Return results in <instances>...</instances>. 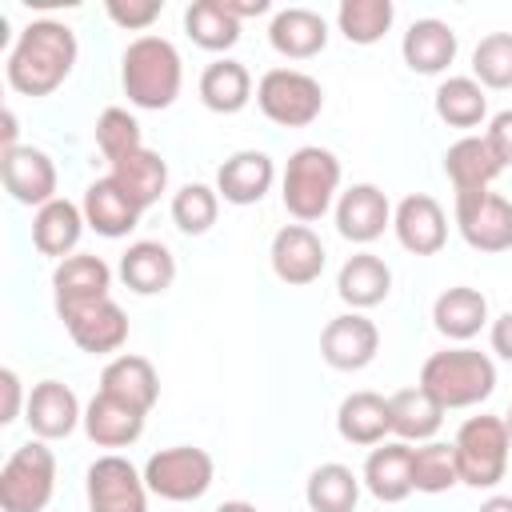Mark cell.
Wrapping results in <instances>:
<instances>
[{"instance_id": "6da1fadb", "label": "cell", "mask_w": 512, "mask_h": 512, "mask_svg": "<svg viewBox=\"0 0 512 512\" xmlns=\"http://www.w3.org/2000/svg\"><path fill=\"white\" fill-rule=\"evenodd\" d=\"M76 64V36L60 20H32L8 52V84L20 96L56 92Z\"/></svg>"}, {"instance_id": "7a4b0ae2", "label": "cell", "mask_w": 512, "mask_h": 512, "mask_svg": "<svg viewBox=\"0 0 512 512\" xmlns=\"http://www.w3.org/2000/svg\"><path fill=\"white\" fill-rule=\"evenodd\" d=\"M120 84L136 108L160 112L180 96L184 64L164 36H136L120 60Z\"/></svg>"}, {"instance_id": "3957f363", "label": "cell", "mask_w": 512, "mask_h": 512, "mask_svg": "<svg viewBox=\"0 0 512 512\" xmlns=\"http://www.w3.org/2000/svg\"><path fill=\"white\" fill-rule=\"evenodd\" d=\"M420 388L448 412V408H472L492 396L496 388V364L476 348H444L432 352L420 368Z\"/></svg>"}, {"instance_id": "277c9868", "label": "cell", "mask_w": 512, "mask_h": 512, "mask_svg": "<svg viewBox=\"0 0 512 512\" xmlns=\"http://www.w3.org/2000/svg\"><path fill=\"white\" fill-rule=\"evenodd\" d=\"M336 188H340V160H336L328 148L304 144V148H296V152L288 156L280 196H284V208H288L300 224L320 220V216L332 208Z\"/></svg>"}, {"instance_id": "5b68a950", "label": "cell", "mask_w": 512, "mask_h": 512, "mask_svg": "<svg viewBox=\"0 0 512 512\" xmlns=\"http://www.w3.org/2000/svg\"><path fill=\"white\" fill-rule=\"evenodd\" d=\"M508 444L512 432L504 416H472L460 424L452 448H456V472L468 488H496L508 472Z\"/></svg>"}, {"instance_id": "8992f818", "label": "cell", "mask_w": 512, "mask_h": 512, "mask_svg": "<svg viewBox=\"0 0 512 512\" xmlns=\"http://www.w3.org/2000/svg\"><path fill=\"white\" fill-rule=\"evenodd\" d=\"M56 492V456L44 440L20 444L0 468V508L4 512H44Z\"/></svg>"}, {"instance_id": "52a82bcc", "label": "cell", "mask_w": 512, "mask_h": 512, "mask_svg": "<svg viewBox=\"0 0 512 512\" xmlns=\"http://www.w3.org/2000/svg\"><path fill=\"white\" fill-rule=\"evenodd\" d=\"M256 104L260 112L280 124V128H304L320 116L324 108V88L316 76L300 68H268L256 84Z\"/></svg>"}, {"instance_id": "ba28073f", "label": "cell", "mask_w": 512, "mask_h": 512, "mask_svg": "<svg viewBox=\"0 0 512 512\" xmlns=\"http://www.w3.org/2000/svg\"><path fill=\"white\" fill-rule=\"evenodd\" d=\"M212 472H216V464H212V456L204 448L176 444V448H160V452L148 456L144 484L160 500L184 504V500H200L212 488Z\"/></svg>"}, {"instance_id": "9c48e42d", "label": "cell", "mask_w": 512, "mask_h": 512, "mask_svg": "<svg viewBox=\"0 0 512 512\" xmlns=\"http://www.w3.org/2000/svg\"><path fill=\"white\" fill-rule=\"evenodd\" d=\"M456 228L476 252L512 248V200L500 192H456Z\"/></svg>"}, {"instance_id": "30bf717a", "label": "cell", "mask_w": 512, "mask_h": 512, "mask_svg": "<svg viewBox=\"0 0 512 512\" xmlns=\"http://www.w3.org/2000/svg\"><path fill=\"white\" fill-rule=\"evenodd\" d=\"M88 512H148V484L124 456H100L88 468Z\"/></svg>"}, {"instance_id": "8fae6325", "label": "cell", "mask_w": 512, "mask_h": 512, "mask_svg": "<svg viewBox=\"0 0 512 512\" xmlns=\"http://www.w3.org/2000/svg\"><path fill=\"white\" fill-rule=\"evenodd\" d=\"M56 316L64 320L72 344L84 348V352H92V356L116 352L128 340V316H124V308L112 296L88 300V304H76V308H60Z\"/></svg>"}, {"instance_id": "7c38bea8", "label": "cell", "mask_w": 512, "mask_h": 512, "mask_svg": "<svg viewBox=\"0 0 512 512\" xmlns=\"http://www.w3.org/2000/svg\"><path fill=\"white\" fill-rule=\"evenodd\" d=\"M376 352H380V332L364 312L332 316L320 332V356L336 372H360L376 360Z\"/></svg>"}, {"instance_id": "4fadbf2b", "label": "cell", "mask_w": 512, "mask_h": 512, "mask_svg": "<svg viewBox=\"0 0 512 512\" xmlns=\"http://www.w3.org/2000/svg\"><path fill=\"white\" fill-rule=\"evenodd\" d=\"M0 176L16 204L44 208L56 200V164L48 152H40L32 144H16V148L0 152Z\"/></svg>"}, {"instance_id": "5bb4252c", "label": "cell", "mask_w": 512, "mask_h": 512, "mask_svg": "<svg viewBox=\"0 0 512 512\" xmlns=\"http://www.w3.org/2000/svg\"><path fill=\"white\" fill-rule=\"evenodd\" d=\"M268 256H272L276 280H284L292 288H304V284L320 280V272H324V244L308 224H284L272 236Z\"/></svg>"}, {"instance_id": "9a60e30c", "label": "cell", "mask_w": 512, "mask_h": 512, "mask_svg": "<svg viewBox=\"0 0 512 512\" xmlns=\"http://www.w3.org/2000/svg\"><path fill=\"white\" fill-rule=\"evenodd\" d=\"M392 228H396V240L412 252V256H436L448 240V220H444V208L424 196V192H412L396 204L392 212Z\"/></svg>"}, {"instance_id": "2e32d148", "label": "cell", "mask_w": 512, "mask_h": 512, "mask_svg": "<svg viewBox=\"0 0 512 512\" xmlns=\"http://www.w3.org/2000/svg\"><path fill=\"white\" fill-rule=\"evenodd\" d=\"M24 420L32 428L36 440H64L80 420V400L68 384L60 380H40L32 392H28V404H24Z\"/></svg>"}, {"instance_id": "e0dca14e", "label": "cell", "mask_w": 512, "mask_h": 512, "mask_svg": "<svg viewBox=\"0 0 512 512\" xmlns=\"http://www.w3.org/2000/svg\"><path fill=\"white\" fill-rule=\"evenodd\" d=\"M388 224H392V204L376 184H352L348 192H340L336 228H340L344 240L372 244L376 236H384Z\"/></svg>"}, {"instance_id": "ac0fdd59", "label": "cell", "mask_w": 512, "mask_h": 512, "mask_svg": "<svg viewBox=\"0 0 512 512\" xmlns=\"http://www.w3.org/2000/svg\"><path fill=\"white\" fill-rule=\"evenodd\" d=\"M272 180H276L272 160H268L264 152H256V148H244V152H232V156L220 164V172H216V192H220L228 204L248 208V204H260V200L268 196Z\"/></svg>"}, {"instance_id": "d6986e66", "label": "cell", "mask_w": 512, "mask_h": 512, "mask_svg": "<svg viewBox=\"0 0 512 512\" xmlns=\"http://www.w3.org/2000/svg\"><path fill=\"white\" fill-rule=\"evenodd\" d=\"M144 416L140 408L108 396V392H96L84 408V432L92 444L100 448H124V444H136L140 432H144Z\"/></svg>"}, {"instance_id": "ffe728a7", "label": "cell", "mask_w": 512, "mask_h": 512, "mask_svg": "<svg viewBox=\"0 0 512 512\" xmlns=\"http://www.w3.org/2000/svg\"><path fill=\"white\" fill-rule=\"evenodd\" d=\"M268 44L288 60H312L328 44V24L312 8H280L268 24Z\"/></svg>"}, {"instance_id": "44dd1931", "label": "cell", "mask_w": 512, "mask_h": 512, "mask_svg": "<svg viewBox=\"0 0 512 512\" xmlns=\"http://www.w3.org/2000/svg\"><path fill=\"white\" fill-rule=\"evenodd\" d=\"M108 284H112V268L100 260V256H68L56 264L52 272V288H56V312L60 308H76V304H88V300H104L108 296Z\"/></svg>"}, {"instance_id": "7402d4cb", "label": "cell", "mask_w": 512, "mask_h": 512, "mask_svg": "<svg viewBox=\"0 0 512 512\" xmlns=\"http://www.w3.org/2000/svg\"><path fill=\"white\" fill-rule=\"evenodd\" d=\"M100 392H108V396H116V400H124V404L148 412V408L156 404V396H160V376H156L152 360L124 352V356H116V360L104 364V372H100Z\"/></svg>"}, {"instance_id": "603a6c76", "label": "cell", "mask_w": 512, "mask_h": 512, "mask_svg": "<svg viewBox=\"0 0 512 512\" xmlns=\"http://www.w3.org/2000/svg\"><path fill=\"white\" fill-rule=\"evenodd\" d=\"M364 488L384 504H400L412 492V448L404 440L372 448L364 460Z\"/></svg>"}, {"instance_id": "cb8c5ba5", "label": "cell", "mask_w": 512, "mask_h": 512, "mask_svg": "<svg viewBox=\"0 0 512 512\" xmlns=\"http://www.w3.org/2000/svg\"><path fill=\"white\" fill-rule=\"evenodd\" d=\"M400 52H404V64L420 76H436L444 72L452 60H456V32L444 24V20H416L404 40H400Z\"/></svg>"}, {"instance_id": "d4e9b609", "label": "cell", "mask_w": 512, "mask_h": 512, "mask_svg": "<svg viewBox=\"0 0 512 512\" xmlns=\"http://www.w3.org/2000/svg\"><path fill=\"white\" fill-rule=\"evenodd\" d=\"M108 180L144 212V208H152V204L160 200V192L168 188V164L160 160V152L136 148L132 156H124V160L112 164Z\"/></svg>"}, {"instance_id": "484cf974", "label": "cell", "mask_w": 512, "mask_h": 512, "mask_svg": "<svg viewBox=\"0 0 512 512\" xmlns=\"http://www.w3.org/2000/svg\"><path fill=\"white\" fill-rule=\"evenodd\" d=\"M84 224L92 228V232H100V236H108V240H120V236H128L132 228H136V220H140V208L104 176V180H92L88 188H84Z\"/></svg>"}, {"instance_id": "4316f807", "label": "cell", "mask_w": 512, "mask_h": 512, "mask_svg": "<svg viewBox=\"0 0 512 512\" xmlns=\"http://www.w3.org/2000/svg\"><path fill=\"white\" fill-rule=\"evenodd\" d=\"M120 280L136 292V296H156L164 288H172L176 280V260L160 240H136L128 244V252L120 256Z\"/></svg>"}, {"instance_id": "83f0119b", "label": "cell", "mask_w": 512, "mask_h": 512, "mask_svg": "<svg viewBox=\"0 0 512 512\" xmlns=\"http://www.w3.org/2000/svg\"><path fill=\"white\" fill-rule=\"evenodd\" d=\"M336 292H340V300L352 304L356 312L376 308V304L392 292V268H388L380 256H372V252H356V256L344 260V268H340V276H336Z\"/></svg>"}, {"instance_id": "f1b7e54d", "label": "cell", "mask_w": 512, "mask_h": 512, "mask_svg": "<svg viewBox=\"0 0 512 512\" xmlns=\"http://www.w3.org/2000/svg\"><path fill=\"white\" fill-rule=\"evenodd\" d=\"M432 324L448 340H472L488 324V300H484V292H476L468 284L444 288L436 296V304H432Z\"/></svg>"}, {"instance_id": "f546056e", "label": "cell", "mask_w": 512, "mask_h": 512, "mask_svg": "<svg viewBox=\"0 0 512 512\" xmlns=\"http://www.w3.org/2000/svg\"><path fill=\"white\" fill-rule=\"evenodd\" d=\"M336 432L348 444H380L392 432V408L380 392H352L336 408Z\"/></svg>"}, {"instance_id": "4dcf8cb0", "label": "cell", "mask_w": 512, "mask_h": 512, "mask_svg": "<svg viewBox=\"0 0 512 512\" xmlns=\"http://www.w3.org/2000/svg\"><path fill=\"white\" fill-rule=\"evenodd\" d=\"M444 172H448L456 192H480L504 172V164L496 160V152L488 148L484 136H460L444 152Z\"/></svg>"}, {"instance_id": "1f68e13d", "label": "cell", "mask_w": 512, "mask_h": 512, "mask_svg": "<svg viewBox=\"0 0 512 512\" xmlns=\"http://www.w3.org/2000/svg\"><path fill=\"white\" fill-rule=\"evenodd\" d=\"M80 232H84V208H76L72 200L56 196L52 204L36 208V216H32V244L44 256L68 260V252L80 244Z\"/></svg>"}, {"instance_id": "d6a6232c", "label": "cell", "mask_w": 512, "mask_h": 512, "mask_svg": "<svg viewBox=\"0 0 512 512\" xmlns=\"http://www.w3.org/2000/svg\"><path fill=\"white\" fill-rule=\"evenodd\" d=\"M200 100L204 108L220 112V116H232L240 112L248 100H252V76L240 60H212L204 72H200Z\"/></svg>"}, {"instance_id": "836d02e7", "label": "cell", "mask_w": 512, "mask_h": 512, "mask_svg": "<svg viewBox=\"0 0 512 512\" xmlns=\"http://www.w3.org/2000/svg\"><path fill=\"white\" fill-rule=\"evenodd\" d=\"M388 408H392V432L408 444V440H432L436 432H440V424H444V408L416 384V388H404V392H396L392 400H388Z\"/></svg>"}, {"instance_id": "e575fe53", "label": "cell", "mask_w": 512, "mask_h": 512, "mask_svg": "<svg viewBox=\"0 0 512 512\" xmlns=\"http://www.w3.org/2000/svg\"><path fill=\"white\" fill-rule=\"evenodd\" d=\"M304 500H308L312 512H356L360 480H356V472L344 468V464H320V468L308 476Z\"/></svg>"}, {"instance_id": "d590c367", "label": "cell", "mask_w": 512, "mask_h": 512, "mask_svg": "<svg viewBox=\"0 0 512 512\" xmlns=\"http://www.w3.org/2000/svg\"><path fill=\"white\" fill-rule=\"evenodd\" d=\"M184 28L192 36V44L208 48V52H224L240 40V20L224 8V0H196L184 12Z\"/></svg>"}, {"instance_id": "8d00e7d4", "label": "cell", "mask_w": 512, "mask_h": 512, "mask_svg": "<svg viewBox=\"0 0 512 512\" xmlns=\"http://www.w3.org/2000/svg\"><path fill=\"white\" fill-rule=\"evenodd\" d=\"M436 116L452 128H476L488 116V96L472 76H448L436 88Z\"/></svg>"}, {"instance_id": "74e56055", "label": "cell", "mask_w": 512, "mask_h": 512, "mask_svg": "<svg viewBox=\"0 0 512 512\" xmlns=\"http://www.w3.org/2000/svg\"><path fill=\"white\" fill-rule=\"evenodd\" d=\"M452 484H460L456 472V448L440 444V440H424L420 448H412V492H448Z\"/></svg>"}, {"instance_id": "f35d334b", "label": "cell", "mask_w": 512, "mask_h": 512, "mask_svg": "<svg viewBox=\"0 0 512 512\" xmlns=\"http://www.w3.org/2000/svg\"><path fill=\"white\" fill-rule=\"evenodd\" d=\"M392 0H344L336 8V24L348 44H376L392 28Z\"/></svg>"}, {"instance_id": "ab89813d", "label": "cell", "mask_w": 512, "mask_h": 512, "mask_svg": "<svg viewBox=\"0 0 512 512\" xmlns=\"http://www.w3.org/2000/svg\"><path fill=\"white\" fill-rule=\"evenodd\" d=\"M216 212H220V192L208 188V184H184L176 196H172V220L180 232L188 236H200L216 224Z\"/></svg>"}, {"instance_id": "60d3db41", "label": "cell", "mask_w": 512, "mask_h": 512, "mask_svg": "<svg viewBox=\"0 0 512 512\" xmlns=\"http://www.w3.org/2000/svg\"><path fill=\"white\" fill-rule=\"evenodd\" d=\"M96 148L104 152L108 164H116V160L132 156L136 148H144L136 116L128 108H104L100 120H96Z\"/></svg>"}, {"instance_id": "b9f144b4", "label": "cell", "mask_w": 512, "mask_h": 512, "mask_svg": "<svg viewBox=\"0 0 512 512\" xmlns=\"http://www.w3.org/2000/svg\"><path fill=\"white\" fill-rule=\"evenodd\" d=\"M472 72L480 88H512V32H492L472 52Z\"/></svg>"}, {"instance_id": "7bdbcfd3", "label": "cell", "mask_w": 512, "mask_h": 512, "mask_svg": "<svg viewBox=\"0 0 512 512\" xmlns=\"http://www.w3.org/2000/svg\"><path fill=\"white\" fill-rule=\"evenodd\" d=\"M104 12H108L112 24H120L128 32H140V28H148L164 12V4L160 0H108Z\"/></svg>"}, {"instance_id": "ee69618b", "label": "cell", "mask_w": 512, "mask_h": 512, "mask_svg": "<svg viewBox=\"0 0 512 512\" xmlns=\"http://www.w3.org/2000/svg\"><path fill=\"white\" fill-rule=\"evenodd\" d=\"M484 140H488V148L496 152V160H500L504 168H512V108L492 116V124H488V132H484Z\"/></svg>"}, {"instance_id": "f6af8a7d", "label": "cell", "mask_w": 512, "mask_h": 512, "mask_svg": "<svg viewBox=\"0 0 512 512\" xmlns=\"http://www.w3.org/2000/svg\"><path fill=\"white\" fill-rule=\"evenodd\" d=\"M0 388H4V408H0V420H4V424H12V420L20 416V376H16L12 368H4V372H0Z\"/></svg>"}, {"instance_id": "bcb514c9", "label": "cell", "mask_w": 512, "mask_h": 512, "mask_svg": "<svg viewBox=\"0 0 512 512\" xmlns=\"http://www.w3.org/2000/svg\"><path fill=\"white\" fill-rule=\"evenodd\" d=\"M492 352L512 364V312H504V316L492 324Z\"/></svg>"}, {"instance_id": "7dc6e473", "label": "cell", "mask_w": 512, "mask_h": 512, "mask_svg": "<svg viewBox=\"0 0 512 512\" xmlns=\"http://www.w3.org/2000/svg\"><path fill=\"white\" fill-rule=\"evenodd\" d=\"M224 8H228L236 20H244V16H264L272 4H268V0H224Z\"/></svg>"}, {"instance_id": "c3c4849f", "label": "cell", "mask_w": 512, "mask_h": 512, "mask_svg": "<svg viewBox=\"0 0 512 512\" xmlns=\"http://www.w3.org/2000/svg\"><path fill=\"white\" fill-rule=\"evenodd\" d=\"M0 152H8V148H16V116H12V108H4V128H0Z\"/></svg>"}, {"instance_id": "681fc988", "label": "cell", "mask_w": 512, "mask_h": 512, "mask_svg": "<svg viewBox=\"0 0 512 512\" xmlns=\"http://www.w3.org/2000/svg\"><path fill=\"white\" fill-rule=\"evenodd\" d=\"M480 512H512V496H488L480 504Z\"/></svg>"}, {"instance_id": "f907efd6", "label": "cell", "mask_w": 512, "mask_h": 512, "mask_svg": "<svg viewBox=\"0 0 512 512\" xmlns=\"http://www.w3.org/2000/svg\"><path fill=\"white\" fill-rule=\"evenodd\" d=\"M216 512H260L256 504H248V500H224Z\"/></svg>"}, {"instance_id": "816d5d0a", "label": "cell", "mask_w": 512, "mask_h": 512, "mask_svg": "<svg viewBox=\"0 0 512 512\" xmlns=\"http://www.w3.org/2000/svg\"><path fill=\"white\" fill-rule=\"evenodd\" d=\"M504 424H508V432H512V408H508V416H504Z\"/></svg>"}]
</instances>
